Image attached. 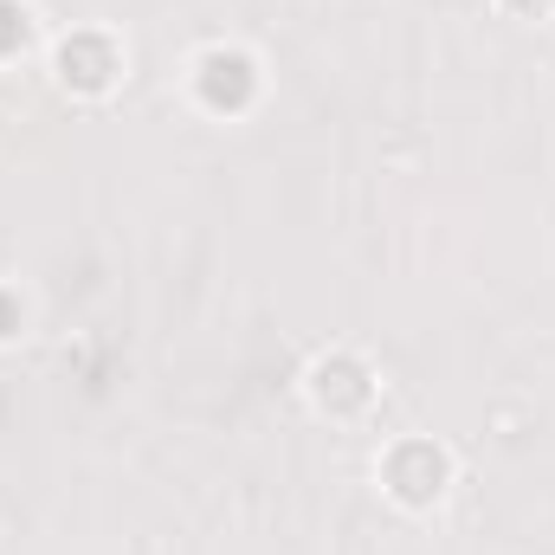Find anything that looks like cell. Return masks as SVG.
I'll use <instances>...</instances> for the list:
<instances>
[{
    "mask_svg": "<svg viewBox=\"0 0 555 555\" xmlns=\"http://www.w3.org/2000/svg\"><path fill=\"white\" fill-rule=\"evenodd\" d=\"M388 491H395L401 504H433V498L446 491V452L426 446V439L395 446V452H388Z\"/></svg>",
    "mask_w": 555,
    "mask_h": 555,
    "instance_id": "1",
    "label": "cell"
},
{
    "mask_svg": "<svg viewBox=\"0 0 555 555\" xmlns=\"http://www.w3.org/2000/svg\"><path fill=\"white\" fill-rule=\"evenodd\" d=\"M59 72H65V85H78V91H104L111 85V72H117V52H111V39H72L65 52H59Z\"/></svg>",
    "mask_w": 555,
    "mask_h": 555,
    "instance_id": "3",
    "label": "cell"
},
{
    "mask_svg": "<svg viewBox=\"0 0 555 555\" xmlns=\"http://www.w3.org/2000/svg\"><path fill=\"white\" fill-rule=\"evenodd\" d=\"M504 7H517V13H543L550 0H504Z\"/></svg>",
    "mask_w": 555,
    "mask_h": 555,
    "instance_id": "6",
    "label": "cell"
},
{
    "mask_svg": "<svg viewBox=\"0 0 555 555\" xmlns=\"http://www.w3.org/2000/svg\"><path fill=\"white\" fill-rule=\"evenodd\" d=\"M26 33H33V26H26V13H20L13 0H0V59H7V52H20V46H26Z\"/></svg>",
    "mask_w": 555,
    "mask_h": 555,
    "instance_id": "5",
    "label": "cell"
},
{
    "mask_svg": "<svg viewBox=\"0 0 555 555\" xmlns=\"http://www.w3.org/2000/svg\"><path fill=\"white\" fill-rule=\"evenodd\" d=\"M201 91H207L214 111H240L246 91H253V65H246L240 52H207V65H201Z\"/></svg>",
    "mask_w": 555,
    "mask_h": 555,
    "instance_id": "4",
    "label": "cell"
},
{
    "mask_svg": "<svg viewBox=\"0 0 555 555\" xmlns=\"http://www.w3.org/2000/svg\"><path fill=\"white\" fill-rule=\"evenodd\" d=\"M310 395H317L330 414H356V408H369V375H362V362H349V356H330V362H317V375H310Z\"/></svg>",
    "mask_w": 555,
    "mask_h": 555,
    "instance_id": "2",
    "label": "cell"
}]
</instances>
